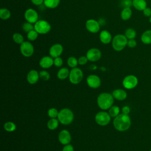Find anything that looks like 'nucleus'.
Masks as SVG:
<instances>
[{
  "label": "nucleus",
  "instance_id": "obj_26",
  "mask_svg": "<svg viewBox=\"0 0 151 151\" xmlns=\"http://www.w3.org/2000/svg\"><path fill=\"white\" fill-rule=\"evenodd\" d=\"M10 11L5 8H2L0 9V18L2 20H7L11 17Z\"/></svg>",
  "mask_w": 151,
  "mask_h": 151
},
{
  "label": "nucleus",
  "instance_id": "obj_14",
  "mask_svg": "<svg viewBox=\"0 0 151 151\" xmlns=\"http://www.w3.org/2000/svg\"><path fill=\"white\" fill-rule=\"evenodd\" d=\"M86 81L88 86L92 88H97L101 84V80L99 77L94 74L88 76Z\"/></svg>",
  "mask_w": 151,
  "mask_h": 151
},
{
  "label": "nucleus",
  "instance_id": "obj_12",
  "mask_svg": "<svg viewBox=\"0 0 151 151\" xmlns=\"http://www.w3.org/2000/svg\"><path fill=\"white\" fill-rule=\"evenodd\" d=\"M85 25L87 30L91 33H97L100 29V23L94 19L87 20Z\"/></svg>",
  "mask_w": 151,
  "mask_h": 151
},
{
  "label": "nucleus",
  "instance_id": "obj_37",
  "mask_svg": "<svg viewBox=\"0 0 151 151\" xmlns=\"http://www.w3.org/2000/svg\"><path fill=\"white\" fill-rule=\"evenodd\" d=\"M88 60L87 58V57L86 56H81L80 57L78 58V64L81 65H83L87 64V63L88 62Z\"/></svg>",
  "mask_w": 151,
  "mask_h": 151
},
{
  "label": "nucleus",
  "instance_id": "obj_33",
  "mask_svg": "<svg viewBox=\"0 0 151 151\" xmlns=\"http://www.w3.org/2000/svg\"><path fill=\"white\" fill-rule=\"evenodd\" d=\"M22 28V30L24 32L28 33L29 31L34 29V25L33 24H32V23H30V22H26L23 24Z\"/></svg>",
  "mask_w": 151,
  "mask_h": 151
},
{
  "label": "nucleus",
  "instance_id": "obj_24",
  "mask_svg": "<svg viewBox=\"0 0 151 151\" xmlns=\"http://www.w3.org/2000/svg\"><path fill=\"white\" fill-rule=\"evenodd\" d=\"M141 41L145 44H151V30H147L142 34Z\"/></svg>",
  "mask_w": 151,
  "mask_h": 151
},
{
  "label": "nucleus",
  "instance_id": "obj_4",
  "mask_svg": "<svg viewBox=\"0 0 151 151\" xmlns=\"http://www.w3.org/2000/svg\"><path fill=\"white\" fill-rule=\"evenodd\" d=\"M57 118L61 124L67 125L73 122L74 120V114L70 109L64 108L59 111Z\"/></svg>",
  "mask_w": 151,
  "mask_h": 151
},
{
  "label": "nucleus",
  "instance_id": "obj_41",
  "mask_svg": "<svg viewBox=\"0 0 151 151\" xmlns=\"http://www.w3.org/2000/svg\"><path fill=\"white\" fill-rule=\"evenodd\" d=\"M143 13L146 17H151V9L150 8H146L143 11Z\"/></svg>",
  "mask_w": 151,
  "mask_h": 151
},
{
  "label": "nucleus",
  "instance_id": "obj_2",
  "mask_svg": "<svg viewBox=\"0 0 151 151\" xmlns=\"http://www.w3.org/2000/svg\"><path fill=\"white\" fill-rule=\"evenodd\" d=\"M113 98L112 94L108 93H100L97 99L98 106L102 110L109 109L113 106Z\"/></svg>",
  "mask_w": 151,
  "mask_h": 151
},
{
  "label": "nucleus",
  "instance_id": "obj_17",
  "mask_svg": "<svg viewBox=\"0 0 151 151\" xmlns=\"http://www.w3.org/2000/svg\"><path fill=\"white\" fill-rule=\"evenodd\" d=\"M39 64L40 67L43 68H50L52 65H54V59L50 55L44 56L40 59Z\"/></svg>",
  "mask_w": 151,
  "mask_h": 151
},
{
  "label": "nucleus",
  "instance_id": "obj_5",
  "mask_svg": "<svg viewBox=\"0 0 151 151\" xmlns=\"http://www.w3.org/2000/svg\"><path fill=\"white\" fill-rule=\"evenodd\" d=\"M34 25V29L39 34H46L48 33L51 29L50 24L44 19H38Z\"/></svg>",
  "mask_w": 151,
  "mask_h": 151
},
{
  "label": "nucleus",
  "instance_id": "obj_15",
  "mask_svg": "<svg viewBox=\"0 0 151 151\" xmlns=\"http://www.w3.org/2000/svg\"><path fill=\"white\" fill-rule=\"evenodd\" d=\"M71 137L70 133L67 130L64 129L59 133L58 140L61 144L64 145L69 144L70 142H71Z\"/></svg>",
  "mask_w": 151,
  "mask_h": 151
},
{
  "label": "nucleus",
  "instance_id": "obj_20",
  "mask_svg": "<svg viewBox=\"0 0 151 151\" xmlns=\"http://www.w3.org/2000/svg\"><path fill=\"white\" fill-rule=\"evenodd\" d=\"M132 5L138 11H143L146 8L145 0H132Z\"/></svg>",
  "mask_w": 151,
  "mask_h": 151
},
{
  "label": "nucleus",
  "instance_id": "obj_22",
  "mask_svg": "<svg viewBox=\"0 0 151 151\" xmlns=\"http://www.w3.org/2000/svg\"><path fill=\"white\" fill-rule=\"evenodd\" d=\"M60 2V0H44V5L45 7L50 9L57 8Z\"/></svg>",
  "mask_w": 151,
  "mask_h": 151
},
{
  "label": "nucleus",
  "instance_id": "obj_23",
  "mask_svg": "<svg viewBox=\"0 0 151 151\" xmlns=\"http://www.w3.org/2000/svg\"><path fill=\"white\" fill-rule=\"evenodd\" d=\"M70 71L68 68L63 67L60 68L57 72V77L60 80H64L69 76Z\"/></svg>",
  "mask_w": 151,
  "mask_h": 151
},
{
  "label": "nucleus",
  "instance_id": "obj_18",
  "mask_svg": "<svg viewBox=\"0 0 151 151\" xmlns=\"http://www.w3.org/2000/svg\"><path fill=\"white\" fill-rule=\"evenodd\" d=\"M39 78V73L35 70H30L27 76V80L31 84H34L37 83Z\"/></svg>",
  "mask_w": 151,
  "mask_h": 151
},
{
  "label": "nucleus",
  "instance_id": "obj_25",
  "mask_svg": "<svg viewBox=\"0 0 151 151\" xmlns=\"http://www.w3.org/2000/svg\"><path fill=\"white\" fill-rule=\"evenodd\" d=\"M59 122L58 119H56L55 118H51L47 122V127L50 130H54L58 127Z\"/></svg>",
  "mask_w": 151,
  "mask_h": 151
},
{
  "label": "nucleus",
  "instance_id": "obj_11",
  "mask_svg": "<svg viewBox=\"0 0 151 151\" xmlns=\"http://www.w3.org/2000/svg\"><path fill=\"white\" fill-rule=\"evenodd\" d=\"M86 57L88 61L95 62L100 59L101 57V52L100 50L97 48H91L87 51Z\"/></svg>",
  "mask_w": 151,
  "mask_h": 151
},
{
  "label": "nucleus",
  "instance_id": "obj_28",
  "mask_svg": "<svg viewBox=\"0 0 151 151\" xmlns=\"http://www.w3.org/2000/svg\"><path fill=\"white\" fill-rule=\"evenodd\" d=\"M12 40L16 44H20V45L24 41V37L22 36V34L18 32H16L13 34Z\"/></svg>",
  "mask_w": 151,
  "mask_h": 151
},
{
  "label": "nucleus",
  "instance_id": "obj_29",
  "mask_svg": "<svg viewBox=\"0 0 151 151\" xmlns=\"http://www.w3.org/2000/svg\"><path fill=\"white\" fill-rule=\"evenodd\" d=\"M120 109L117 106H112L109 110V114L112 117H116L119 114Z\"/></svg>",
  "mask_w": 151,
  "mask_h": 151
},
{
  "label": "nucleus",
  "instance_id": "obj_43",
  "mask_svg": "<svg viewBox=\"0 0 151 151\" xmlns=\"http://www.w3.org/2000/svg\"><path fill=\"white\" fill-rule=\"evenodd\" d=\"M122 113L125 114H128L130 113V107H129V106H124V107L122 108Z\"/></svg>",
  "mask_w": 151,
  "mask_h": 151
},
{
  "label": "nucleus",
  "instance_id": "obj_7",
  "mask_svg": "<svg viewBox=\"0 0 151 151\" xmlns=\"http://www.w3.org/2000/svg\"><path fill=\"white\" fill-rule=\"evenodd\" d=\"M111 120V116L106 111H99L95 116V121L100 126L107 125Z\"/></svg>",
  "mask_w": 151,
  "mask_h": 151
},
{
  "label": "nucleus",
  "instance_id": "obj_31",
  "mask_svg": "<svg viewBox=\"0 0 151 151\" xmlns=\"http://www.w3.org/2000/svg\"><path fill=\"white\" fill-rule=\"evenodd\" d=\"M38 34H39L35 29H33L27 33V38L29 41H34L37 39L38 37Z\"/></svg>",
  "mask_w": 151,
  "mask_h": 151
},
{
  "label": "nucleus",
  "instance_id": "obj_27",
  "mask_svg": "<svg viewBox=\"0 0 151 151\" xmlns=\"http://www.w3.org/2000/svg\"><path fill=\"white\" fill-rule=\"evenodd\" d=\"M4 129L8 132H12L16 130L17 126L16 124L12 122H7L4 125Z\"/></svg>",
  "mask_w": 151,
  "mask_h": 151
},
{
  "label": "nucleus",
  "instance_id": "obj_38",
  "mask_svg": "<svg viewBox=\"0 0 151 151\" xmlns=\"http://www.w3.org/2000/svg\"><path fill=\"white\" fill-rule=\"evenodd\" d=\"M137 45V42L134 39L128 40L127 45L130 48H134Z\"/></svg>",
  "mask_w": 151,
  "mask_h": 151
},
{
  "label": "nucleus",
  "instance_id": "obj_40",
  "mask_svg": "<svg viewBox=\"0 0 151 151\" xmlns=\"http://www.w3.org/2000/svg\"><path fill=\"white\" fill-rule=\"evenodd\" d=\"M123 5H124V8L129 7L130 8L131 5H132V0H123Z\"/></svg>",
  "mask_w": 151,
  "mask_h": 151
},
{
  "label": "nucleus",
  "instance_id": "obj_44",
  "mask_svg": "<svg viewBox=\"0 0 151 151\" xmlns=\"http://www.w3.org/2000/svg\"><path fill=\"white\" fill-rule=\"evenodd\" d=\"M149 22H150V24H151V17H150V18H149Z\"/></svg>",
  "mask_w": 151,
  "mask_h": 151
},
{
  "label": "nucleus",
  "instance_id": "obj_32",
  "mask_svg": "<svg viewBox=\"0 0 151 151\" xmlns=\"http://www.w3.org/2000/svg\"><path fill=\"white\" fill-rule=\"evenodd\" d=\"M78 64V60L74 57H70L67 59V64L70 67L72 68L76 67Z\"/></svg>",
  "mask_w": 151,
  "mask_h": 151
},
{
  "label": "nucleus",
  "instance_id": "obj_21",
  "mask_svg": "<svg viewBox=\"0 0 151 151\" xmlns=\"http://www.w3.org/2000/svg\"><path fill=\"white\" fill-rule=\"evenodd\" d=\"M132 11L130 8L127 7V8H124L123 9L120 14V17L123 20L127 21L130 18V17H132Z\"/></svg>",
  "mask_w": 151,
  "mask_h": 151
},
{
  "label": "nucleus",
  "instance_id": "obj_9",
  "mask_svg": "<svg viewBox=\"0 0 151 151\" xmlns=\"http://www.w3.org/2000/svg\"><path fill=\"white\" fill-rule=\"evenodd\" d=\"M38 12L32 8H28L25 11L24 18L27 22L34 24L38 20Z\"/></svg>",
  "mask_w": 151,
  "mask_h": 151
},
{
  "label": "nucleus",
  "instance_id": "obj_1",
  "mask_svg": "<svg viewBox=\"0 0 151 151\" xmlns=\"http://www.w3.org/2000/svg\"><path fill=\"white\" fill-rule=\"evenodd\" d=\"M131 125V120L128 114L123 113L119 114L113 120L114 128L120 132H124L128 130Z\"/></svg>",
  "mask_w": 151,
  "mask_h": 151
},
{
  "label": "nucleus",
  "instance_id": "obj_8",
  "mask_svg": "<svg viewBox=\"0 0 151 151\" xmlns=\"http://www.w3.org/2000/svg\"><path fill=\"white\" fill-rule=\"evenodd\" d=\"M22 55L25 57H29L32 55L34 51L33 45L29 41H24L19 47Z\"/></svg>",
  "mask_w": 151,
  "mask_h": 151
},
{
  "label": "nucleus",
  "instance_id": "obj_45",
  "mask_svg": "<svg viewBox=\"0 0 151 151\" xmlns=\"http://www.w3.org/2000/svg\"><path fill=\"white\" fill-rule=\"evenodd\" d=\"M150 151H151V149H150Z\"/></svg>",
  "mask_w": 151,
  "mask_h": 151
},
{
  "label": "nucleus",
  "instance_id": "obj_19",
  "mask_svg": "<svg viewBox=\"0 0 151 151\" xmlns=\"http://www.w3.org/2000/svg\"><path fill=\"white\" fill-rule=\"evenodd\" d=\"M113 97L118 100H123L127 97L126 92L122 89H116L112 92Z\"/></svg>",
  "mask_w": 151,
  "mask_h": 151
},
{
  "label": "nucleus",
  "instance_id": "obj_36",
  "mask_svg": "<svg viewBox=\"0 0 151 151\" xmlns=\"http://www.w3.org/2000/svg\"><path fill=\"white\" fill-rule=\"evenodd\" d=\"M63 64V60L60 57L54 58V65L57 67H60Z\"/></svg>",
  "mask_w": 151,
  "mask_h": 151
},
{
  "label": "nucleus",
  "instance_id": "obj_16",
  "mask_svg": "<svg viewBox=\"0 0 151 151\" xmlns=\"http://www.w3.org/2000/svg\"><path fill=\"white\" fill-rule=\"evenodd\" d=\"M99 39L101 43L104 44H108L111 42L113 38L109 31L107 30H103L100 33Z\"/></svg>",
  "mask_w": 151,
  "mask_h": 151
},
{
  "label": "nucleus",
  "instance_id": "obj_10",
  "mask_svg": "<svg viewBox=\"0 0 151 151\" xmlns=\"http://www.w3.org/2000/svg\"><path fill=\"white\" fill-rule=\"evenodd\" d=\"M138 83L137 77L133 75H129L125 77L123 80V86L127 89L134 88Z\"/></svg>",
  "mask_w": 151,
  "mask_h": 151
},
{
  "label": "nucleus",
  "instance_id": "obj_30",
  "mask_svg": "<svg viewBox=\"0 0 151 151\" xmlns=\"http://www.w3.org/2000/svg\"><path fill=\"white\" fill-rule=\"evenodd\" d=\"M124 35L128 40L134 39L136 36V32L133 28H128L126 30Z\"/></svg>",
  "mask_w": 151,
  "mask_h": 151
},
{
  "label": "nucleus",
  "instance_id": "obj_35",
  "mask_svg": "<svg viewBox=\"0 0 151 151\" xmlns=\"http://www.w3.org/2000/svg\"><path fill=\"white\" fill-rule=\"evenodd\" d=\"M59 111L55 108H50L48 110V115L50 118H56L58 117Z\"/></svg>",
  "mask_w": 151,
  "mask_h": 151
},
{
  "label": "nucleus",
  "instance_id": "obj_13",
  "mask_svg": "<svg viewBox=\"0 0 151 151\" xmlns=\"http://www.w3.org/2000/svg\"><path fill=\"white\" fill-rule=\"evenodd\" d=\"M63 52V47L61 44L57 43L51 46L49 50L50 55L53 58L60 57Z\"/></svg>",
  "mask_w": 151,
  "mask_h": 151
},
{
  "label": "nucleus",
  "instance_id": "obj_42",
  "mask_svg": "<svg viewBox=\"0 0 151 151\" xmlns=\"http://www.w3.org/2000/svg\"><path fill=\"white\" fill-rule=\"evenodd\" d=\"M31 1L34 5L36 6H39L44 4V0H31Z\"/></svg>",
  "mask_w": 151,
  "mask_h": 151
},
{
  "label": "nucleus",
  "instance_id": "obj_34",
  "mask_svg": "<svg viewBox=\"0 0 151 151\" xmlns=\"http://www.w3.org/2000/svg\"><path fill=\"white\" fill-rule=\"evenodd\" d=\"M39 76H40V78L44 80V81H47L50 79V73L45 71V70H42V71H41L40 73H39Z\"/></svg>",
  "mask_w": 151,
  "mask_h": 151
},
{
  "label": "nucleus",
  "instance_id": "obj_3",
  "mask_svg": "<svg viewBox=\"0 0 151 151\" xmlns=\"http://www.w3.org/2000/svg\"><path fill=\"white\" fill-rule=\"evenodd\" d=\"M128 39L124 35L117 34L115 35L111 41V45L113 48L116 51L123 50L127 44Z\"/></svg>",
  "mask_w": 151,
  "mask_h": 151
},
{
  "label": "nucleus",
  "instance_id": "obj_6",
  "mask_svg": "<svg viewBox=\"0 0 151 151\" xmlns=\"http://www.w3.org/2000/svg\"><path fill=\"white\" fill-rule=\"evenodd\" d=\"M83 78V73L82 70L77 67L73 68L70 71L68 78L71 83L73 84H79Z\"/></svg>",
  "mask_w": 151,
  "mask_h": 151
},
{
  "label": "nucleus",
  "instance_id": "obj_39",
  "mask_svg": "<svg viewBox=\"0 0 151 151\" xmlns=\"http://www.w3.org/2000/svg\"><path fill=\"white\" fill-rule=\"evenodd\" d=\"M62 151H74V147L71 145L67 144L64 145Z\"/></svg>",
  "mask_w": 151,
  "mask_h": 151
}]
</instances>
